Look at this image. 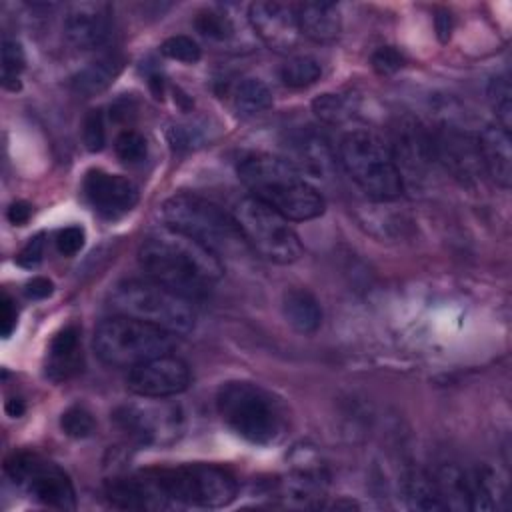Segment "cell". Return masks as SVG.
Instances as JSON below:
<instances>
[{
    "label": "cell",
    "instance_id": "1",
    "mask_svg": "<svg viewBox=\"0 0 512 512\" xmlns=\"http://www.w3.org/2000/svg\"><path fill=\"white\" fill-rule=\"evenodd\" d=\"M138 262L146 278L190 302L204 298L224 274L218 254L170 228L144 238L138 248Z\"/></svg>",
    "mask_w": 512,
    "mask_h": 512
},
{
    "label": "cell",
    "instance_id": "2",
    "mask_svg": "<svg viewBox=\"0 0 512 512\" xmlns=\"http://www.w3.org/2000/svg\"><path fill=\"white\" fill-rule=\"evenodd\" d=\"M240 182L250 196L272 206L290 222L314 220L324 214L322 194L286 160L272 154H248L238 164Z\"/></svg>",
    "mask_w": 512,
    "mask_h": 512
},
{
    "label": "cell",
    "instance_id": "3",
    "mask_svg": "<svg viewBox=\"0 0 512 512\" xmlns=\"http://www.w3.org/2000/svg\"><path fill=\"white\" fill-rule=\"evenodd\" d=\"M216 410L222 422L250 444H274L286 428V412L280 400L248 380L224 382L216 394Z\"/></svg>",
    "mask_w": 512,
    "mask_h": 512
},
{
    "label": "cell",
    "instance_id": "4",
    "mask_svg": "<svg viewBox=\"0 0 512 512\" xmlns=\"http://www.w3.org/2000/svg\"><path fill=\"white\" fill-rule=\"evenodd\" d=\"M166 228L188 236L218 256L248 248L234 214L198 194H174L162 204Z\"/></svg>",
    "mask_w": 512,
    "mask_h": 512
},
{
    "label": "cell",
    "instance_id": "5",
    "mask_svg": "<svg viewBox=\"0 0 512 512\" xmlns=\"http://www.w3.org/2000/svg\"><path fill=\"white\" fill-rule=\"evenodd\" d=\"M108 306L112 314L148 322L174 336H184L196 326L192 302L150 278L118 282L108 296Z\"/></svg>",
    "mask_w": 512,
    "mask_h": 512
},
{
    "label": "cell",
    "instance_id": "6",
    "mask_svg": "<svg viewBox=\"0 0 512 512\" xmlns=\"http://www.w3.org/2000/svg\"><path fill=\"white\" fill-rule=\"evenodd\" d=\"M338 162L350 180L372 200L388 202L404 192L390 146L368 130H352L338 144Z\"/></svg>",
    "mask_w": 512,
    "mask_h": 512
},
{
    "label": "cell",
    "instance_id": "7",
    "mask_svg": "<svg viewBox=\"0 0 512 512\" xmlns=\"http://www.w3.org/2000/svg\"><path fill=\"white\" fill-rule=\"evenodd\" d=\"M174 346V334L130 316L112 314L94 330L96 356L112 368H134L172 352Z\"/></svg>",
    "mask_w": 512,
    "mask_h": 512
},
{
    "label": "cell",
    "instance_id": "8",
    "mask_svg": "<svg viewBox=\"0 0 512 512\" xmlns=\"http://www.w3.org/2000/svg\"><path fill=\"white\" fill-rule=\"evenodd\" d=\"M232 214L248 248L264 260L286 266L302 256V242L292 222L272 206L254 196H244Z\"/></svg>",
    "mask_w": 512,
    "mask_h": 512
},
{
    "label": "cell",
    "instance_id": "9",
    "mask_svg": "<svg viewBox=\"0 0 512 512\" xmlns=\"http://www.w3.org/2000/svg\"><path fill=\"white\" fill-rule=\"evenodd\" d=\"M150 474L172 504L222 508L238 496L236 478L226 468L214 464L154 468Z\"/></svg>",
    "mask_w": 512,
    "mask_h": 512
},
{
    "label": "cell",
    "instance_id": "10",
    "mask_svg": "<svg viewBox=\"0 0 512 512\" xmlns=\"http://www.w3.org/2000/svg\"><path fill=\"white\" fill-rule=\"evenodd\" d=\"M4 470L18 488H22L42 506L56 510L76 508V492L72 480L58 464L38 454L14 452L6 460Z\"/></svg>",
    "mask_w": 512,
    "mask_h": 512
},
{
    "label": "cell",
    "instance_id": "11",
    "mask_svg": "<svg viewBox=\"0 0 512 512\" xmlns=\"http://www.w3.org/2000/svg\"><path fill=\"white\" fill-rule=\"evenodd\" d=\"M118 428L136 444L142 446H166L180 438L184 430V414L176 404L144 402L124 404L114 412Z\"/></svg>",
    "mask_w": 512,
    "mask_h": 512
},
{
    "label": "cell",
    "instance_id": "12",
    "mask_svg": "<svg viewBox=\"0 0 512 512\" xmlns=\"http://www.w3.org/2000/svg\"><path fill=\"white\" fill-rule=\"evenodd\" d=\"M430 134L436 164H440L452 178L462 184H470L484 174L476 134L454 122L438 124Z\"/></svg>",
    "mask_w": 512,
    "mask_h": 512
},
{
    "label": "cell",
    "instance_id": "13",
    "mask_svg": "<svg viewBox=\"0 0 512 512\" xmlns=\"http://www.w3.org/2000/svg\"><path fill=\"white\" fill-rule=\"evenodd\" d=\"M190 382L192 374L188 364L172 352L130 368L126 378L128 390L148 400L178 396L184 390H188Z\"/></svg>",
    "mask_w": 512,
    "mask_h": 512
},
{
    "label": "cell",
    "instance_id": "14",
    "mask_svg": "<svg viewBox=\"0 0 512 512\" xmlns=\"http://www.w3.org/2000/svg\"><path fill=\"white\" fill-rule=\"evenodd\" d=\"M390 152L402 176V182L424 180L436 164L432 134L414 118H404L396 124Z\"/></svg>",
    "mask_w": 512,
    "mask_h": 512
},
{
    "label": "cell",
    "instance_id": "15",
    "mask_svg": "<svg viewBox=\"0 0 512 512\" xmlns=\"http://www.w3.org/2000/svg\"><path fill=\"white\" fill-rule=\"evenodd\" d=\"M248 22L254 34L274 52H290L300 42L296 6L286 2H252Z\"/></svg>",
    "mask_w": 512,
    "mask_h": 512
},
{
    "label": "cell",
    "instance_id": "16",
    "mask_svg": "<svg viewBox=\"0 0 512 512\" xmlns=\"http://www.w3.org/2000/svg\"><path fill=\"white\" fill-rule=\"evenodd\" d=\"M64 36L78 50H98L112 36V8L106 2H76L64 14Z\"/></svg>",
    "mask_w": 512,
    "mask_h": 512
},
{
    "label": "cell",
    "instance_id": "17",
    "mask_svg": "<svg viewBox=\"0 0 512 512\" xmlns=\"http://www.w3.org/2000/svg\"><path fill=\"white\" fill-rule=\"evenodd\" d=\"M82 190L92 208L104 218H118L130 212L138 202V188L132 180L100 168L86 172Z\"/></svg>",
    "mask_w": 512,
    "mask_h": 512
},
{
    "label": "cell",
    "instance_id": "18",
    "mask_svg": "<svg viewBox=\"0 0 512 512\" xmlns=\"http://www.w3.org/2000/svg\"><path fill=\"white\" fill-rule=\"evenodd\" d=\"M104 496L112 508L120 510H164L172 506L168 496L152 478L150 470L108 480L104 486Z\"/></svg>",
    "mask_w": 512,
    "mask_h": 512
},
{
    "label": "cell",
    "instance_id": "19",
    "mask_svg": "<svg viewBox=\"0 0 512 512\" xmlns=\"http://www.w3.org/2000/svg\"><path fill=\"white\" fill-rule=\"evenodd\" d=\"M286 148L290 150V158H286L302 176H312V178H328L334 170L336 156L328 144V140L308 128L296 130L288 142Z\"/></svg>",
    "mask_w": 512,
    "mask_h": 512
},
{
    "label": "cell",
    "instance_id": "20",
    "mask_svg": "<svg viewBox=\"0 0 512 512\" xmlns=\"http://www.w3.org/2000/svg\"><path fill=\"white\" fill-rule=\"evenodd\" d=\"M478 150L484 174L500 188H510L512 182V140L510 132L498 124L484 126L478 134Z\"/></svg>",
    "mask_w": 512,
    "mask_h": 512
},
{
    "label": "cell",
    "instance_id": "21",
    "mask_svg": "<svg viewBox=\"0 0 512 512\" xmlns=\"http://www.w3.org/2000/svg\"><path fill=\"white\" fill-rule=\"evenodd\" d=\"M84 356H82V338L80 328L74 324L64 326L60 332L54 334L48 346L46 358V376L54 382L68 380L82 370Z\"/></svg>",
    "mask_w": 512,
    "mask_h": 512
},
{
    "label": "cell",
    "instance_id": "22",
    "mask_svg": "<svg viewBox=\"0 0 512 512\" xmlns=\"http://www.w3.org/2000/svg\"><path fill=\"white\" fill-rule=\"evenodd\" d=\"M300 34L314 42H330L342 30L340 8L332 2L296 4Z\"/></svg>",
    "mask_w": 512,
    "mask_h": 512
},
{
    "label": "cell",
    "instance_id": "23",
    "mask_svg": "<svg viewBox=\"0 0 512 512\" xmlns=\"http://www.w3.org/2000/svg\"><path fill=\"white\" fill-rule=\"evenodd\" d=\"M282 314L300 334H314L322 324V306L306 288H288L282 294Z\"/></svg>",
    "mask_w": 512,
    "mask_h": 512
},
{
    "label": "cell",
    "instance_id": "24",
    "mask_svg": "<svg viewBox=\"0 0 512 512\" xmlns=\"http://www.w3.org/2000/svg\"><path fill=\"white\" fill-rule=\"evenodd\" d=\"M470 510H496L506 498L504 484L494 468L488 464H476L466 468Z\"/></svg>",
    "mask_w": 512,
    "mask_h": 512
},
{
    "label": "cell",
    "instance_id": "25",
    "mask_svg": "<svg viewBox=\"0 0 512 512\" xmlns=\"http://www.w3.org/2000/svg\"><path fill=\"white\" fill-rule=\"evenodd\" d=\"M400 490L406 500V506L412 510H444L434 474L422 468H410L402 480H400Z\"/></svg>",
    "mask_w": 512,
    "mask_h": 512
},
{
    "label": "cell",
    "instance_id": "26",
    "mask_svg": "<svg viewBox=\"0 0 512 512\" xmlns=\"http://www.w3.org/2000/svg\"><path fill=\"white\" fill-rule=\"evenodd\" d=\"M434 480L436 488L442 500L444 510H470V494H468V480H466V468L446 462L436 468Z\"/></svg>",
    "mask_w": 512,
    "mask_h": 512
},
{
    "label": "cell",
    "instance_id": "27",
    "mask_svg": "<svg viewBox=\"0 0 512 512\" xmlns=\"http://www.w3.org/2000/svg\"><path fill=\"white\" fill-rule=\"evenodd\" d=\"M120 70V60H116L114 56H106L100 58L96 62H90L88 66H84L74 78H72V88L82 94V96H94L102 90H106L112 80L116 78Z\"/></svg>",
    "mask_w": 512,
    "mask_h": 512
},
{
    "label": "cell",
    "instance_id": "28",
    "mask_svg": "<svg viewBox=\"0 0 512 512\" xmlns=\"http://www.w3.org/2000/svg\"><path fill=\"white\" fill-rule=\"evenodd\" d=\"M232 102L238 116L250 118L272 106V92L258 78H242L232 92Z\"/></svg>",
    "mask_w": 512,
    "mask_h": 512
},
{
    "label": "cell",
    "instance_id": "29",
    "mask_svg": "<svg viewBox=\"0 0 512 512\" xmlns=\"http://www.w3.org/2000/svg\"><path fill=\"white\" fill-rule=\"evenodd\" d=\"M322 76V66L312 56H292L280 66V80L288 88L312 86Z\"/></svg>",
    "mask_w": 512,
    "mask_h": 512
},
{
    "label": "cell",
    "instance_id": "30",
    "mask_svg": "<svg viewBox=\"0 0 512 512\" xmlns=\"http://www.w3.org/2000/svg\"><path fill=\"white\" fill-rule=\"evenodd\" d=\"M26 68V56L20 42L14 38L2 40V86L6 90L20 88V74Z\"/></svg>",
    "mask_w": 512,
    "mask_h": 512
},
{
    "label": "cell",
    "instance_id": "31",
    "mask_svg": "<svg viewBox=\"0 0 512 512\" xmlns=\"http://www.w3.org/2000/svg\"><path fill=\"white\" fill-rule=\"evenodd\" d=\"M488 102L494 110L498 126L510 132L512 128V90L508 76H496L488 84Z\"/></svg>",
    "mask_w": 512,
    "mask_h": 512
},
{
    "label": "cell",
    "instance_id": "32",
    "mask_svg": "<svg viewBox=\"0 0 512 512\" xmlns=\"http://www.w3.org/2000/svg\"><path fill=\"white\" fill-rule=\"evenodd\" d=\"M114 152H116L120 162H124L128 166H136V164H142L146 160L148 144H146V138L140 132L126 128L116 136Z\"/></svg>",
    "mask_w": 512,
    "mask_h": 512
},
{
    "label": "cell",
    "instance_id": "33",
    "mask_svg": "<svg viewBox=\"0 0 512 512\" xmlns=\"http://www.w3.org/2000/svg\"><path fill=\"white\" fill-rule=\"evenodd\" d=\"M60 428L70 438H88L96 430L94 416L84 406H70L60 416Z\"/></svg>",
    "mask_w": 512,
    "mask_h": 512
},
{
    "label": "cell",
    "instance_id": "34",
    "mask_svg": "<svg viewBox=\"0 0 512 512\" xmlns=\"http://www.w3.org/2000/svg\"><path fill=\"white\" fill-rule=\"evenodd\" d=\"M194 26L204 38L216 40V42L228 40L234 34V26H232L230 18L222 12H216V10L200 12L194 20Z\"/></svg>",
    "mask_w": 512,
    "mask_h": 512
},
{
    "label": "cell",
    "instance_id": "35",
    "mask_svg": "<svg viewBox=\"0 0 512 512\" xmlns=\"http://www.w3.org/2000/svg\"><path fill=\"white\" fill-rule=\"evenodd\" d=\"M160 52L170 58V60H176V62H184V64H194L200 60L202 56V50L198 46L196 40H192L190 36L186 34H176V36H170L166 38L162 44H160Z\"/></svg>",
    "mask_w": 512,
    "mask_h": 512
},
{
    "label": "cell",
    "instance_id": "36",
    "mask_svg": "<svg viewBox=\"0 0 512 512\" xmlns=\"http://www.w3.org/2000/svg\"><path fill=\"white\" fill-rule=\"evenodd\" d=\"M312 110H314V114L318 116L320 122L332 124V126L342 124L350 116L348 102L342 96H338V94H322V96H318L312 102Z\"/></svg>",
    "mask_w": 512,
    "mask_h": 512
},
{
    "label": "cell",
    "instance_id": "37",
    "mask_svg": "<svg viewBox=\"0 0 512 512\" xmlns=\"http://www.w3.org/2000/svg\"><path fill=\"white\" fill-rule=\"evenodd\" d=\"M82 142L88 152H100L106 144V124H104V114L100 108L88 110L86 116L82 118Z\"/></svg>",
    "mask_w": 512,
    "mask_h": 512
},
{
    "label": "cell",
    "instance_id": "38",
    "mask_svg": "<svg viewBox=\"0 0 512 512\" xmlns=\"http://www.w3.org/2000/svg\"><path fill=\"white\" fill-rule=\"evenodd\" d=\"M370 62L380 76H390L404 66V56L392 46H380L378 50L372 52Z\"/></svg>",
    "mask_w": 512,
    "mask_h": 512
},
{
    "label": "cell",
    "instance_id": "39",
    "mask_svg": "<svg viewBox=\"0 0 512 512\" xmlns=\"http://www.w3.org/2000/svg\"><path fill=\"white\" fill-rule=\"evenodd\" d=\"M84 240H86V234L80 226H66L56 234L54 242H56V248H58L60 254L74 256L82 250Z\"/></svg>",
    "mask_w": 512,
    "mask_h": 512
},
{
    "label": "cell",
    "instance_id": "40",
    "mask_svg": "<svg viewBox=\"0 0 512 512\" xmlns=\"http://www.w3.org/2000/svg\"><path fill=\"white\" fill-rule=\"evenodd\" d=\"M42 256H44V234H36L24 244V248L16 256V262L24 268H34L36 264H40Z\"/></svg>",
    "mask_w": 512,
    "mask_h": 512
},
{
    "label": "cell",
    "instance_id": "41",
    "mask_svg": "<svg viewBox=\"0 0 512 512\" xmlns=\"http://www.w3.org/2000/svg\"><path fill=\"white\" fill-rule=\"evenodd\" d=\"M0 310H2V316H0V330H2V336H4V338H8V336L12 334V330L16 328L18 312H16V304H14V300H12L6 292L2 294Z\"/></svg>",
    "mask_w": 512,
    "mask_h": 512
},
{
    "label": "cell",
    "instance_id": "42",
    "mask_svg": "<svg viewBox=\"0 0 512 512\" xmlns=\"http://www.w3.org/2000/svg\"><path fill=\"white\" fill-rule=\"evenodd\" d=\"M52 290H54V284L48 278H44V276H34L26 284V294L30 298H38V300L48 298L52 294Z\"/></svg>",
    "mask_w": 512,
    "mask_h": 512
},
{
    "label": "cell",
    "instance_id": "43",
    "mask_svg": "<svg viewBox=\"0 0 512 512\" xmlns=\"http://www.w3.org/2000/svg\"><path fill=\"white\" fill-rule=\"evenodd\" d=\"M32 216V206L28 202H12L10 208H8V220L14 224V226H24Z\"/></svg>",
    "mask_w": 512,
    "mask_h": 512
},
{
    "label": "cell",
    "instance_id": "44",
    "mask_svg": "<svg viewBox=\"0 0 512 512\" xmlns=\"http://www.w3.org/2000/svg\"><path fill=\"white\" fill-rule=\"evenodd\" d=\"M4 410H6L8 416L20 418L24 414V410H26V404H24L22 398H8L6 404H4Z\"/></svg>",
    "mask_w": 512,
    "mask_h": 512
}]
</instances>
